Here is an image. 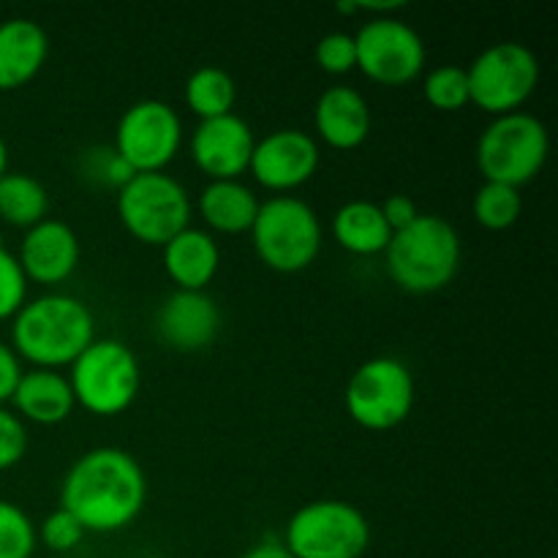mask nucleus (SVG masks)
Returning <instances> with one entry per match:
<instances>
[{"label":"nucleus","instance_id":"nucleus-35","mask_svg":"<svg viewBox=\"0 0 558 558\" xmlns=\"http://www.w3.org/2000/svg\"><path fill=\"white\" fill-rule=\"evenodd\" d=\"M240 558H294V556L289 554L287 545H283L281 539L267 537V539H259L256 545H251V548Z\"/></svg>","mask_w":558,"mask_h":558},{"label":"nucleus","instance_id":"nucleus-34","mask_svg":"<svg viewBox=\"0 0 558 558\" xmlns=\"http://www.w3.org/2000/svg\"><path fill=\"white\" fill-rule=\"evenodd\" d=\"M20 376H22L20 357H16V352L9 347V343L0 341V407H5V403L11 401L16 385H20Z\"/></svg>","mask_w":558,"mask_h":558},{"label":"nucleus","instance_id":"nucleus-8","mask_svg":"<svg viewBox=\"0 0 558 558\" xmlns=\"http://www.w3.org/2000/svg\"><path fill=\"white\" fill-rule=\"evenodd\" d=\"M191 196L178 178L167 172H136L118 191V216L131 238L147 245H167L191 227Z\"/></svg>","mask_w":558,"mask_h":558},{"label":"nucleus","instance_id":"nucleus-4","mask_svg":"<svg viewBox=\"0 0 558 558\" xmlns=\"http://www.w3.org/2000/svg\"><path fill=\"white\" fill-rule=\"evenodd\" d=\"M69 385L74 401L98 417L123 414L136 401L142 368L134 349L118 338H96L69 365Z\"/></svg>","mask_w":558,"mask_h":558},{"label":"nucleus","instance_id":"nucleus-25","mask_svg":"<svg viewBox=\"0 0 558 558\" xmlns=\"http://www.w3.org/2000/svg\"><path fill=\"white\" fill-rule=\"evenodd\" d=\"M521 189H512L505 183H488L485 180L477 189L472 202L474 218H477L480 227L490 229V232H501V229H510L512 223L521 218Z\"/></svg>","mask_w":558,"mask_h":558},{"label":"nucleus","instance_id":"nucleus-22","mask_svg":"<svg viewBox=\"0 0 558 558\" xmlns=\"http://www.w3.org/2000/svg\"><path fill=\"white\" fill-rule=\"evenodd\" d=\"M330 229L336 243L357 256L385 254L392 238V229L381 216L379 202L371 199H352L338 207Z\"/></svg>","mask_w":558,"mask_h":558},{"label":"nucleus","instance_id":"nucleus-6","mask_svg":"<svg viewBox=\"0 0 558 558\" xmlns=\"http://www.w3.org/2000/svg\"><path fill=\"white\" fill-rule=\"evenodd\" d=\"M550 153V134L532 112L496 114L477 140V167L488 183L521 189L543 172Z\"/></svg>","mask_w":558,"mask_h":558},{"label":"nucleus","instance_id":"nucleus-15","mask_svg":"<svg viewBox=\"0 0 558 558\" xmlns=\"http://www.w3.org/2000/svg\"><path fill=\"white\" fill-rule=\"evenodd\" d=\"M156 332L161 343H167L174 352H202L213 347L221 332V308L207 292L178 289L158 308Z\"/></svg>","mask_w":558,"mask_h":558},{"label":"nucleus","instance_id":"nucleus-21","mask_svg":"<svg viewBox=\"0 0 558 558\" xmlns=\"http://www.w3.org/2000/svg\"><path fill=\"white\" fill-rule=\"evenodd\" d=\"M199 216L213 232L240 234L251 232L254 218L259 213V199L254 189L245 185L243 180H210L199 191Z\"/></svg>","mask_w":558,"mask_h":558},{"label":"nucleus","instance_id":"nucleus-20","mask_svg":"<svg viewBox=\"0 0 558 558\" xmlns=\"http://www.w3.org/2000/svg\"><path fill=\"white\" fill-rule=\"evenodd\" d=\"M11 403L16 409V417L31 420L36 425L63 423L76 407L69 376L49 368L22 371L20 385H16L14 396H11Z\"/></svg>","mask_w":558,"mask_h":558},{"label":"nucleus","instance_id":"nucleus-30","mask_svg":"<svg viewBox=\"0 0 558 558\" xmlns=\"http://www.w3.org/2000/svg\"><path fill=\"white\" fill-rule=\"evenodd\" d=\"M82 172L87 180H96V183L112 185V189H123L131 178H134V169L129 167V161L118 156L114 147H93L82 158Z\"/></svg>","mask_w":558,"mask_h":558},{"label":"nucleus","instance_id":"nucleus-19","mask_svg":"<svg viewBox=\"0 0 558 558\" xmlns=\"http://www.w3.org/2000/svg\"><path fill=\"white\" fill-rule=\"evenodd\" d=\"M161 248L163 270L174 287L185 292H205L221 267V248L207 229L185 227Z\"/></svg>","mask_w":558,"mask_h":558},{"label":"nucleus","instance_id":"nucleus-33","mask_svg":"<svg viewBox=\"0 0 558 558\" xmlns=\"http://www.w3.org/2000/svg\"><path fill=\"white\" fill-rule=\"evenodd\" d=\"M379 207H381V216H385L387 227H390L392 232H401V229H407L409 223L420 216L417 202L407 194H390L385 202H379Z\"/></svg>","mask_w":558,"mask_h":558},{"label":"nucleus","instance_id":"nucleus-16","mask_svg":"<svg viewBox=\"0 0 558 558\" xmlns=\"http://www.w3.org/2000/svg\"><path fill=\"white\" fill-rule=\"evenodd\" d=\"M80 256L82 245L74 229L60 218H44L36 227L25 229L16 259H20L27 281H36L41 287H58L74 276Z\"/></svg>","mask_w":558,"mask_h":558},{"label":"nucleus","instance_id":"nucleus-14","mask_svg":"<svg viewBox=\"0 0 558 558\" xmlns=\"http://www.w3.org/2000/svg\"><path fill=\"white\" fill-rule=\"evenodd\" d=\"M254 129L240 114L199 120L191 134V158L210 180H240L254 153Z\"/></svg>","mask_w":558,"mask_h":558},{"label":"nucleus","instance_id":"nucleus-27","mask_svg":"<svg viewBox=\"0 0 558 558\" xmlns=\"http://www.w3.org/2000/svg\"><path fill=\"white\" fill-rule=\"evenodd\" d=\"M423 93L430 107L441 112H458L469 104V76L463 65H436L423 82Z\"/></svg>","mask_w":558,"mask_h":558},{"label":"nucleus","instance_id":"nucleus-9","mask_svg":"<svg viewBox=\"0 0 558 558\" xmlns=\"http://www.w3.org/2000/svg\"><path fill=\"white\" fill-rule=\"evenodd\" d=\"M469 101L488 114L518 112L539 85V60L532 47L521 41H496L485 47L472 65Z\"/></svg>","mask_w":558,"mask_h":558},{"label":"nucleus","instance_id":"nucleus-7","mask_svg":"<svg viewBox=\"0 0 558 558\" xmlns=\"http://www.w3.org/2000/svg\"><path fill=\"white\" fill-rule=\"evenodd\" d=\"M281 543L294 558H363L371 523L352 501H308L289 518Z\"/></svg>","mask_w":558,"mask_h":558},{"label":"nucleus","instance_id":"nucleus-29","mask_svg":"<svg viewBox=\"0 0 558 558\" xmlns=\"http://www.w3.org/2000/svg\"><path fill=\"white\" fill-rule=\"evenodd\" d=\"M36 534L38 543H41L44 548L52 550V554H71L74 548H80V543L85 539L87 532L80 526V521H76L71 512L58 507V510H52L44 518Z\"/></svg>","mask_w":558,"mask_h":558},{"label":"nucleus","instance_id":"nucleus-23","mask_svg":"<svg viewBox=\"0 0 558 558\" xmlns=\"http://www.w3.org/2000/svg\"><path fill=\"white\" fill-rule=\"evenodd\" d=\"M49 213V194L41 180L27 172H5L0 178V218L9 227L31 229Z\"/></svg>","mask_w":558,"mask_h":558},{"label":"nucleus","instance_id":"nucleus-11","mask_svg":"<svg viewBox=\"0 0 558 558\" xmlns=\"http://www.w3.org/2000/svg\"><path fill=\"white\" fill-rule=\"evenodd\" d=\"M183 145V120L161 98L134 101L118 120L114 150L134 172H163Z\"/></svg>","mask_w":558,"mask_h":558},{"label":"nucleus","instance_id":"nucleus-1","mask_svg":"<svg viewBox=\"0 0 558 558\" xmlns=\"http://www.w3.org/2000/svg\"><path fill=\"white\" fill-rule=\"evenodd\" d=\"M147 501L142 463L120 447H96L76 458L60 483V507L85 532L112 534L131 526Z\"/></svg>","mask_w":558,"mask_h":558},{"label":"nucleus","instance_id":"nucleus-26","mask_svg":"<svg viewBox=\"0 0 558 558\" xmlns=\"http://www.w3.org/2000/svg\"><path fill=\"white\" fill-rule=\"evenodd\" d=\"M38 534L22 507L0 499V558H31L36 554Z\"/></svg>","mask_w":558,"mask_h":558},{"label":"nucleus","instance_id":"nucleus-36","mask_svg":"<svg viewBox=\"0 0 558 558\" xmlns=\"http://www.w3.org/2000/svg\"><path fill=\"white\" fill-rule=\"evenodd\" d=\"M9 172V145H5L3 134H0V178Z\"/></svg>","mask_w":558,"mask_h":558},{"label":"nucleus","instance_id":"nucleus-24","mask_svg":"<svg viewBox=\"0 0 558 558\" xmlns=\"http://www.w3.org/2000/svg\"><path fill=\"white\" fill-rule=\"evenodd\" d=\"M234 101H238V85L221 65H199L185 80V104L191 112L199 114V120L229 114Z\"/></svg>","mask_w":558,"mask_h":558},{"label":"nucleus","instance_id":"nucleus-17","mask_svg":"<svg viewBox=\"0 0 558 558\" xmlns=\"http://www.w3.org/2000/svg\"><path fill=\"white\" fill-rule=\"evenodd\" d=\"M314 125L336 150H354L371 134V107L357 87L332 85L314 107Z\"/></svg>","mask_w":558,"mask_h":558},{"label":"nucleus","instance_id":"nucleus-28","mask_svg":"<svg viewBox=\"0 0 558 558\" xmlns=\"http://www.w3.org/2000/svg\"><path fill=\"white\" fill-rule=\"evenodd\" d=\"M27 278L16 254H11L0 238V322L14 319L16 311L27 303Z\"/></svg>","mask_w":558,"mask_h":558},{"label":"nucleus","instance_id":"nucleus-10","mask_svg":"<svg viewBox=\"0 0 558 558\" xmlns=\"http://www.w3.org/2000/svg\"><path fill=\"white\" fill-rule=\"evenodd\" d=\"M414 376L398 357H371L349 379L343 403L365 430H390L412 414Z\"/></svg>","mask_w":558,"mask_h":558},{"label":"nucleus","instance_id":"nucleus-31","mask_svg":"<svg viewBox=\"0 0 558 558\" xmlns=\"http://www.w3.org/2000/svg\"><path fill=\"white\" fill-rule=\"evenodd\" d=\"M316 63L327 74H349L357 69V47H354V33L332 31L319 38L316 44Z\"/></svg>","mask_w":558,"mask_h":558},{"label":"nucleus","instance_id":"nucleus-12","mask_svg":"<svg viewBox=\"0 0 558 558\" xmlns=\"http://www.w3.org/2000/svg\"><path fill=\"white\" fill-rule=\"evenodd\" d=\"M354 47L357 69L379 85H407L425 69L423 36L398 16H371L354 33Z\"/></svg>","mask_w":558,"mask_h":558},{"label":"nucleus","instance_id":"nucleus-18","mask_svg":"<svg viewBox=\"0 0 558 558\" xmlns=\"http://www.w3.org/2000/svg\"><path fill=\"white\" fill-rule=\"evenodd\" d=\"M47 54V31L36 20L11 16L0 22V90L27 85L44 69Z\"/></svg>","mask_w":558,"mask_h":558},{"label":"nucleus","instance_id":"nucleus-2","mask_svg":"<svg viewBox=\"0 0 558 558\" xmlns=\"http://www.w3.org/2000/svg\"><path fill=\"white\" fill-rule=\"evenodd\" d=\"M96 341V316L80 298L49 292L22 305L11 319L16 357L36 368L58 371L74 363Z\"/></svg>","mask_w":558,"mask_h":558},{"label":"nucleus","instance_id":"nucleus-32","mask_svg":"<svg viewBox=\"0 0 558 558\" xmlns=\"http://www.w3.org/2000/svg\"><path fill=\"white\" fill-rule=\"evenodd\" d=\"M27 452V428L11 409L0 407V472L16 466Z\"/></svg>","mask_w":558,"mask_h":558},{"label":"nucleus","instance_id":"nucleus-5","mask_svg":"<svg viewBox=\"0 0 558 558\" xmlns=\"http://www.w3.org/2000/svg\"><path fill=\"white\" fill-rule=\"evenodd\" d=\"M251 240L259 259L270 270L300 272L316 262L325 243V232L308 202L300 196L278 194L259 202Z\"/></svg>","mask_w":558,"mask_h":558},{"label":"nucleus","instance_id":"nucleus-13","mask_svg":"<svg viewBox=\"0 0 558 558\" xmlns=\"http://www.w3.org/2000/svg\"><path fill=\"white\" fill-rule=\"evenodd\" d=\"M319 142L308 131L278 129L256 140L248 169L259 185L276 194H287L308 183L319 169Z\"/></svg>","mask_w":558,"mask_h":558},{"label":"nucleus","instance_id":"nucleus-3","mask_svg":"<svg viewBox=\"0 0 558 558\" xmlns=\"http://www.w3.org/2000/svg\"><path fill=\"white\" fill-rule=\"evenodd\" d=\"M461 256V234L436 213H420L407 229L392 232L385 251L390 278L412 294L445 289L458 276Z\"/></svg>","mask_w":558,"mask_h":558}]
</instances>
